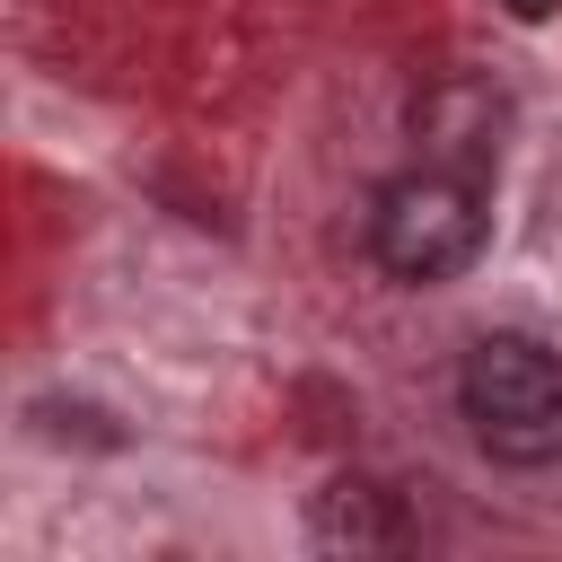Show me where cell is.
Returning a JSON list of instances; mask_svg holds the SVG:
<instances>
[{
    "instance_id": "6da1fadb",
    "label": "cell",
    "mask_w": 562,
    "mask_h": 562,
    "mask_svg": "<svg viewBox=\"0 0 562 562\" xmlns=\"http://www.w3.org/2000/svg\"><path fill=\"white\" fill-rule=\"evenodd\" d=\"M483 228H492L483 176H457V167H430V158L404 167L395 184H378V202H369V255L413 290L457 281L483 255Z\"/></svg>"
},
{
    "instance_id": "7a4b0ae2",
    "label": "cell",
    "mask_w": 562,
    "mask_h": 562,
    "mask_svg": "<svg viewBox=\"0 0 562 562\" xmlns=\"http://www.w3.org/2000/svg\"><path fill=\"white\" fill-rule=\"evenodd\" d=\"M457 404L501 465L562 457V360L527 334H483L457 369Z\"/></svg>"
},
{
    "instance_id": "3957f363",
    "label": "cell",
    "mask_w": 562,
    "mask_h": 562,
    "mask_svg": "<svg viewBox=\"0 0 562 562\" xmlns=\"http://www.w3.org/2000/svg\"><path fill=\"white\" fill-rule=\"evenodd\" d=\"M501 132H509V105L483 70H439L422 97H413V140L430 167H457V176H492L501 158Z\"/></svg>"
},
{
    "instance_id": "277c9868",
    "label": "cell",
    "mask_w": 562,
    "mask_h": 562,
    "mask_svg": "<svg viewBox=\"0 0 562 562\" xmlns=\"http://www.w3.org/2000/svg\"><path fill=\"white\" fill-rule=\"evenodd\" d=\"M316 536H325V544H395L404 518H395V501H386L378 483H334V492L316 501Z\"/></svg>"
},
{
    "instance_id": "5b68a950",
    "label": "cell",
    "mask_w": 562,
    "mask_h": 562,
    "mask_svg": "<svg viewBox=\"0 0 562 562\" xmlns=\"http://www.w3.org/2000/svg\"><path fill=\"white\" fill-rule=\"evenodd\" d=\"M509 9H518V18H544V9H553V0H509Z\"/></svg>"
}]
</instances>
